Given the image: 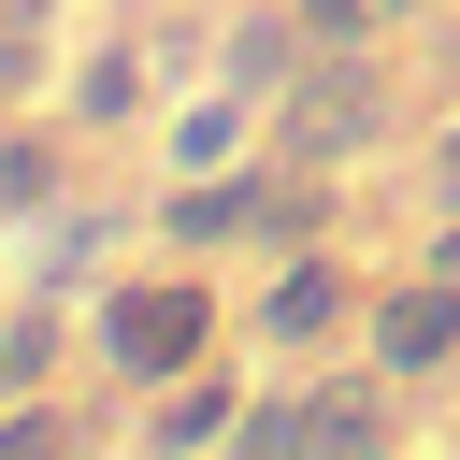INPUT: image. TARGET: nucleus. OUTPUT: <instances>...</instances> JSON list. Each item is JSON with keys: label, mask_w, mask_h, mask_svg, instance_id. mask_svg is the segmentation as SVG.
<instances>
[{"label": "nucleus", "mask_w": 460, "mask_h": 460, "mask_svg": "<svg viewBox=\"0 0 460 460\" xmlns=\"http://www.w3.org/2000/svg\"><path fill=\"white\" fill-rule=\"evenodd\" d=\"M230 345H244V302L187 244H158L144 273H101V302H86V374L129 388V402L172 388V374H201V359H230Z\"/></svg>", "instance_id": "nucleus-1"}, {"label": "nucleus", "mask_w": 460, "mask_h": 460, "mask_svg": "<svg viewBox=\"0 0 460 460\" xmlns=\"http://www.w3.org/2000/svg\"><path fill=\"white\" fill-rule=\"evenodd\" d=\"M402 374L388 359H288L273 388H259V417H244V460H374V446H402Z\"/></svg>", "instance_id": "nucleus-2"}, {"label": "nucleus", "mask_w": 460, "mask_h": 460, "mask_svg": "<svg viewBox=\"0 0 460 460\" xmlns=\"http://www.w3.org/2000/svg\"><path fill=\"white\" fill-rule=\"evenodd\" d=\"M402 144V72H388V43H316L302 58V86L273 101V158H302V172H374Z\"/></svg>", "instance_id": "nucleus-3"}, {"label": "nucleus", "mask_w": 460, "mask_h": 460, "mask_svg": "<svg viewBox=\"0 0 460 460\" xmlns=\"http://www.w3.org/2000/svg\"><path fill=\"white\" fill-rule=\"evenodd\" d=\"M359 316H374V273L345 259V230L273 244V259H259V288H244V359H259V374H288V359H345V345H359Z\"/></svg>", "instance_id": "nucleus-4"}, {"label": "nucleus", "mask_w": 460, "mask_h": 460, "mask_svg": "<svg viewBox=\"0 0 460 460\" xmlns=\"http://www.w3.org/2000/svg\"><path fill=\"white\" fill-rule=\"evenodd\" d=\"M359 359H388L402 388H446V374H460V259H402V273H374Z\"/></svg>", "instance_id": "nucleus-5"}, {"label": "nucleus", "mask_w": 460, "mask_h": 460, "mask_svg": "<svg viewBox=\"0 0 460 460\" xmlns=\"http://www.w3.org/2000/svg\"><path fill=\"white\" fill-rule=\"evenodd\" d=\"M129 230H144V201H129V187H72L58 216H29V230H14V244H29V273H14V288L101 302V259H129Z\"/></svg>", "instance_id": "nucleus-6"}, {"label": "nucleus", "mask_w": 460, "mask_h": 460, "mask_svg": "<svg viewBox=\"0 0 460 460\" xmlns=\"http://www.w3.org/2000/svg\"><path fill=\"white\" fill-rule=\"evenodd\" d=\"M244 417H259V388H244L230 359H201V374H172V388H144V417H129V446H158V460H216V446H244Z\"/></svg>", "instance_id": "nucleus-7"}, {"label": "nucleus", "mask_w": 460, "mask_h": 460, "mask_svg": "<svg viewBox=\"0 0 460 460\" xmlns=\"http://www.w3.org/2000/svg\"><path fill=\"white\" fill-rule=\"evenodd\" d=\"M72 187H86V129L72 115H0V230L58 216Z\"/></svg>", "instance_id": "nucleus-8"}, {"label": "nucleus", "mask_w": 460, "mask_h": 460, "mask_svg": "<svg viewBox=\"0 0 460 460\" xmlns=\"http://www.w3.org/2000/svg\"><path fill=\"white\" fill-rule=\"evenodd\" d=\"M58 115H72L86 144H129V129L158 115V58H144V43H86V58L58 72Z\"/></svg>", "instance_id": "nucleus-9"}, {"label": "nucleus", "mask_w": 460, "mask_h": 460, "mask_svg": "<svg viewBox=\"0 0 460 460\" xmlns=\"http://www.w3.org/2000/svg\"><path fill=\"white\" fill-rule=\"evenodd\" d=\"M259 144H273V101H244L230 72L158 115V172H230V158H259Z\"/></svg>", "instance_id": "nucleus-10"}, {"label": "nucleus", "mask_w": 460, "mask_h": 460, "mask_svg": "<svg viewBox=\"0 0 460 460\" xmlns=\"http://www.w3.org/2000/svg\"><path fill=\"white\" fill-rule=\"evenodd\" d=\"M302 58H316V29H302V0H244V14L216 29V72H230L244 101H288V86H302Z\"/></svg>", "instance_id": "nucleus-11"}, {"label": "nucleus", "mask_w": 460, "mask_h": 460, "mask_svg": "<svg viewBox=\"0 0 460 460\" xmlns=\"http://www.w3.org/2000/svg\"><path fill=\"white\" fill-rule=\"evenodd\" d=\"M58 86V0H0V115H29Z\"/></svg>", "instance_id": "nucleus-12"}, {"label": "nucleus", "mask_w": 460, "mask_h": 460, "mask_svg": "<svg viewBox=\"0 0 460 460\" xmlns=\"http://www.w3.org/2000/svg\"><path fill=\"white\" fill-rule=\"evenodd\" d=\"M58 446H101V417H72L58 388H29V402H0V460H58Z\"/></svg>", "instance_id": "nucleus-13"}, {"label": "nucleus", "mask_w": 460, "mask_h": 460, "mask_svg": "<svg viewBox=\"0 0 460 460\" xmlns=\"http://www.w3.org/2000/svg\"><path fill=\"white\" fill-rule=\"evenodd\" d=\"M316 43H388V0H302Z\"/></svg>", "instance_id": "nucleus-14"}, {"label": "nucleus", "mask_w": 460, "mask_h": 460, "mask_svg": "<svg viewBox=\"0 0 460 460\" xmlns=\"http://www.w3.org/2000/svg\"><path fill=\"white\" fill-rule=\"evenodd\" d=\"M417 187H431V216H460V101L431 115V158H417Z\"/></svg>", "instance_id": "nucleus-15"}, {"label": "nucleus", "mask_w": 460, "mask_h": 460, "mask_svg": "<svg viewBox=\"0 0 460 460\" xmlns=\"http://www.w3.org/2000/svg\"><path fill=\"white\" fill-rule=\"evenodd\" d=\"M417 14H446V0H388V29H417Z\"/></svg>", "instance_id": "nucleus-16"}]
</instances>
